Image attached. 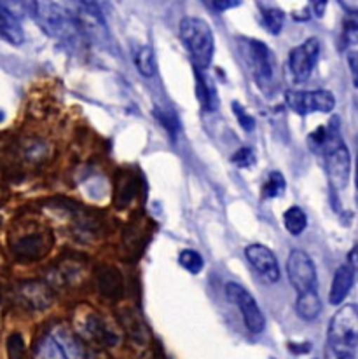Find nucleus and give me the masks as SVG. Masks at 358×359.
I'll return each instance as SVG.
<instances>
[{
	"label": "nucleus",
	"instance_id": "obj_1",
	"mask_svg": "<svg viewBox=\"0 0 358 359\" xmlns=\"http://www.w3.org/2000/svg\"><path fill=\"white\" fill-rule=\"evenodd\" d=\"M180 41L191 56L196 72H206L213 60V32L203 18H184L180 23Z\"/></svg>",
	"mask_w": 358,
	"mask_h": 359
},
{
	"label": "nucleus",
	"instance_id": "obj_2",
	"mask_svg": "<svg viewBox=\"0 0 358 359\" xmlns=\"http://www.w3.org/2000/svg\"><path fill=\"white\" fill-rule=\"evenodd\" d=\"M329 349L336 359H348L358 346V305L346 304L329 323Z\"/></svg>",
	"mask_w": 358,
	"mask_h": 359
},
{
	"label": "nucleus",
	"instance_id": "obj_3",
	"mask_svg": "<svg viewBox=\"0 0 358 359\" xmlns=\"http://www.w3.org/2000/svg\"><path fill=\"white\" fill-rule=\"evenodd\" d=\"M35 16H37V23L49 37L63 42H74L81 35L77 20L58 4L37 2Z\"/></svg>",
	"mask_w": 358,
	"mask_h": 359
},
{
	"label": "nucleus",
	"instance_id": "obj_4",
	"mask_svg": "<svg viewBox=\"0 0 358 359\" xmlns=\"http://www.w3.org/2000/svg\"><path fill=\"white\" fill-rule=\"evenodd\" d=\"M238 48L259 88H270L277 75V58L273 51L267 48V44L256 39H239Z\"/></svg>",
	"mask_w": 358,
	"mask_h": 359
},
{
	"label": "nucleus",
	"instance_id": "obj_5",
	"mask_svg": "<svg viewBox=\"0 0 358 359\" xmlns=\"http://www.w3.org/2000/svg\"><path fill=\"white\" fill-rule=\"evenodd\" d=\"M82 347L70 332L51 330L35 344L34 359H81Z\"/></svg>",
	"mask_w": 358,
	"mask_h": 359
},
{
	"label": "nucleus",
	"instance_id": "obj_6",
	"mask_svg": "<svg viewBox=\"0 0 358 359\" xmlns=\"http://www.w3.org/2000/svg\"><path fill=\"white\" fill-rule=\"evenodd\" d=\"M324 159L329 183L336 190H345L348 187L350 173H352V157L341 136L329 145V149L324 152Z\"/></svg>",
	"mask_w": 358,
	"mask_h": 359
},
{
	"label": "nucleus",
	"instance_id": "obj_7",
	"mask_svg": "<svg viewBox=\"0 0 358 359\" xmlns=\"http://www.w3.org/2000/svg\"><path fill=\"white\" fill-rule=\"evenodd\" d=\"M285 102L292 112L297 116H310L313 112L329 114L334 110L336 98L327 89H314V91H286Z\"/></svg>",
	"mask_w": 358,
	"mask_h": 359
},
{
	"label": "nucleus",
	"instance_id": "obj_8",
	"mask_svg": "<svg viewBox=\"0 0 358 359\" xmlns=\"http://www.w3.org/2000/svg\"><path fill=\"white\" fill-rule=\"evenodd\" d=\"M225 297L231 304H234L236 307L241 312L243 323H245L246 330L250 333H263L266 328V318H264L263 311L257 305L256 299L252 297V293L246 292L241 285L238 283H227L225 285Z\"/></svg>",
	"mask_w": 358,
	"mask_h": 359
},
{
	"label": "nucleus",
	"instance_id": "obj_9",
	"mask_svg": "<svg viewBox=\"0 0 358 359\" xmlns=\"http://www.w3.org/2000/svg\"><path fill=\"white\" fill-rule=\"evenodd\" d=\"M286 274L297 295L317 290V267L306 251H290L289 260H286Z\"/></svg>",
	"mask_w": 358,
	"mask_h": 359
},
{
	"label": "nucleus",
	"instance_id": "obj_10",
	"mask_svg": "<svg viewBox=\"0 0 358 359\" xmlns=\"http://www.w3.org/2000/svg\"><path fill=\"white\" fill-rule=\"evenodd\" d=\"M318 58H320V41L314 37L307 39L290 51L289 68L296 82H306L311 77Z\"/></svg>",
	"mask_w": 358,
	"mask_h": 359
},
{
	"label": "nucleus",
	"instance_id": "obj_11",
	"mask_svg": "<svg viewBox=\"0 0 358 359\" xmlns=\"http://www.w3.org/2000/svg\"><path fill=\"white\" fill-rule=\"evenodd\" d=\"M245 257L250 262L257 274L266 283L273 285L280 279V265H278L277 255L264 244H250L245 248Z\"/></svg>",
	"mask_w": 358,
	"mask_h": 359
},
{
	"label": "nucleus",
	"instance_id": "obj_12",
	"mask_svg": "<svg viewBox=\"0 0 358 359\" xmlns=\"http://www.w3.org/2000/svg\"><path fill=\"white\" fill-rule=\"evenodd\" d=\"M82 333L95 344H100V346H116L117 344L116 332L96 312L84 319V323H82Z\"/></svg>",
	"mask_w": 358,
	"mask_h": 359
},
{
	"label": "nucleus",
	"instance_id": "obj_13",
	"mask_svg": "<svg viewBox=\"0 0 358 359\" xmlns=\"http://www.w3.org/2000/svg\"><path fill=\"white\" fill-rule=\"evenodd\" d=\"M49 248V241L46 239L44 234H27L14 243L13 250L20 260H39L46 255Z\"/></svg>",
	"mask_w": 358,
	"mask_h": 359
},
{
	"label": "nucleus",
	"instance_id": "obj_14",
	"mask_svg": "<svg viewBox=\"0 0 358 359\" xmlns=\"http://www.w3.org/2000/svg\"><path fill=\"white\" fill-rule=\"evenodd\" d=\"M0 37L6 39L13 46H21L25 41V32L21 28L20 20L2 2H0Z\"/></svg>",
	"mask_w": 358,
	"mask_h": 359
},
{
	"label": "nucleus",
	"instance_id": "obj_15",
	"mask_svg": "<svg viewBox=\"0 0 358 359\" xmlns=\"http://www.w3.org/2000/svg\"><path fill=\"white\" fill-rule=\"evenodd\" d=\"M353 283H355V276H353V271L350 269V265H339L334 274V279H332L331 292H329V302L332 305L341 304L350 295V292H352Z\"/></svg>",
	"mask_w": 358,
	"mask_h": 359
},
{
	"label": "nucleus",
	"instance_id": "obj_16",
	"mask_svg": "<svg viewBox=\"0 0 358 359\" xmlns=\"http://www.w3.org/2000/svg\"><path fill=\"white\" fill-rule=\"evenodd\" d=\"M20 299L32 309H44L51 304V293L42 283H25L20 288Z\"/></svg>",
	"mask_w": 358,
	"mask_h": 359
},
{
	"label": "nucleus",
	"instance_id": "obj_17",
	"mask_svg": "<svg viewBox=\"0 0 358 359\" xmlns=\"http://www.w3.org/2000/svg\"><path fill=\"white\" fill-rule=\"evenodd\" d=\"M296 312L300 319H304V321H313V319H317L318 316H320L321 300L320 297H318L317 290H311V292L297 295Z\"/></svg>",
	"mask_w": 358,
	"mask_h": 359
},
{
	"label": "nucleus",
	"instance_id": "obj_18",
	"mask_svg": "<svg viewBox=\"0 0 358 359\" xmlns=\"http://www.w3.org/2000/svg\"><path fill=\"white\" fill-rule=\"evenodd\" d=\"M196 89H198L196 95H198L203 109L208 110V112H212V110L217 109L218 105L217 91H215V86L208 79V75H205V72H196Z\"/></svg>",
	"mask_w": 358,
	"mask_h": 359
},
{
	"label": "nucleus",
	"instance_id": "obj_19",
	"mask_svg": "<svg viewBox=\"0 0 358 359\" xmlns=\"http://www.w3.org/2000/svg\"><path fill=\"white\" fill-rule=\"evenodd\" d=\"M260 11V23L263 27L270 32L271 35H278L284 28L285 23V13L280 7L267 6V4H259Z\"/></svg>",
	"mask_w": 358,
	"mask_h": 359
},
{
	"label": "nucleus",
	"instance_id": "obj_20",
	"mask_svg": "<svg viewBox=\"0 0 358 359\" xmlns=\"http://www.w3.org/2000/svg\"><path fill=\"white\" fill-rule=\"evenodd\" d=\"M135 67L143 77L150 79L156 75L157 63L156 56H154V49L150 46H142V48L137 49V53H135Z\"/></svg>",
	"mask_w": 358,
	"mask_h": 359
},
{
	"label": "nucleus",
	"instance_id": "obj_21",
	"mask_svg": "<svg viewBox=\"0 0 358 359\" xmlns=\"http://www.w3.org/2000/svg\"><path fill=\"white\" fill-rule=\"evenodd\" d=\"M285 229L292 236H300L307 227V217L299 206H292L285 211L284 215Z\"/></svg>",
	"mask_w": 358,
	"mask_h": 359
},
{
	"label": "nucleus",
	"instance_id": "obj_22",
	"mask_svg": "<svg viewBox=\"0 0 358 359\" xmlns=\"http://www.w3.org/2000/svg\"><path fill=\"white\" fill-rule=\"evenodd\" d=\"M285 178L280 171H271L266 183L263 185V197L264 199H277L285 194Z\"/></svg>",
	"mask_w": 358,
	"mask_h": 359
},
{
	"label": "nucleus",
	"instance_id": "obj_23",
	"mask_svg": "<svg viewBox=\"0 0 358 359\" xmlns=\"http://www.w3.org/2000/svg\"><path fill=\"white\" fill-rule=\"evenodd\" d=\"M343 37L346 44H358V9H346L345 23H343Z\"/></svg>",
	"mask_w": 358,
	"mask_h": 359
},
{
	"label": "nucleus",
	"instance_id": "obj_24",
	"mask_svg": "<svg viewBox=\"0 0 358 359\" xmlns=\"http://www.w3.org/2000/svg\"><path fill=\"white\" fill-rule=\"evenodd\" d=\"M178 262H180L182 267L185 269L191 274H199L205 267V262H203V257L194 250H184L178 255Z\"/></svg>",
	"mask_w": 358,
	"mask_h": 359
},
{
	"label": "nucleus",
	"instance_id": "obj_25",
	"mask_svg": "<svg viewBox=\"0 0 358 359\" xmlns=\"http://www.w3.org/2000/svg\"><path fill=\"white\" fill-rule=\"evenodd\" d=\"M154 116H156V119L161 122V126H163L171 136L178 135V131H180V121L175 116V112L164 109H156L154 110Z\"/></svg>",
	"mask_w": 358,
	"mask_h": 359
},
{
	"label": "nucleus",
	"instance_id": "obj_26",
	"mask_svg": "<svg viewBox=\"0 0 358 359\" xmlns=\"http://www.w3.org/2000/svg\"><path fill=\"white\" fill-rule=\"evenodd\" d=\"M257 157H256V152H253L250 147H241V149L238 150V152L232 156V163L236 164L238 168H252L253 164H256Z\"/></svg>",
	"mask_w": 358,
	"mask_h": 359
},
{
	"label": "nucleus",
	"instance_id": "obj_27",
	"mask_svg": "<svg viewBox=\"0 0 358 359\" xmlns=\"http://www.w3.org/2000/svg\"><path fill=\"white\" fill-rule=\"evenodd\" d=\"M232 112H234V116L238 117V122L239 126H241L245 131H252L253 128H256V119H253L250 114H246V110L243 109L241 105H239L238 102L232 103Z\"/></svg>",
	"mask_w": 358,
	"mask_h": 359
},
{
	"label": "nucleus",
	"instance_id": "obj_28",
	"mask_svg": "<svg viewBox=\"0 0 358 359\" xmlns=\"http://www.w3.org/2000/svg\"><path fill=\"white\" fill-rule=\"evenodd\" d=\"M7 349H9L11 358L21 359V356H23L25 346H23V339H21L20 333H13V335L9 337V340H7Z\"/></svg>",
	"mask_w": 358,
	"mask_h": 359
},
{
	"label": "nucleus",
	"instance_id": "obj_29",
	"mask_svg": "<svg viewBox=\"0 0 358 359\" xmlns=\"http://www.w3.org/2000/svg\"><path fill=\"white\" fill-rule=\"evenodd\" d=\"M348 67H350V72H352L353 86L358 89V51L348 53Z\"/></svg>",
	"mask_w": 358,
	"mask_h": 359
},
{
	"label": "nucleus",
	"instance_id": "obj_30",
	"mask_svg": "<svg viewBox=\"0 0 358 359\" xmlns=\"http://www.w3.org/2000/svg\"><path fill=\"white\" fill-rule=\"evenodd\" d=\"M348 265H350V269L353 271V276H355V279H358V243L352 248V251H350Z\"/></svg>",
	"mask_w": 358,
	"mask_h": 359
},
{
	"label": "nucleus",
	"instance_id": "obj_31",
	"mask_svg": "<svg viewBox=\"0 0 358 359\" xmlns=\"http://www.w3.org/2000/svg\"><path fill=\"white\" fill-rule=\"evenodd\" d=\"M241 2H232V0H229V2H206V6H212L215 11H225V9H232V7H238Z\"/></svg>",
	"mask_w": 358,
	"mask_h": 359
},
{
	"label": "nucleus",
	"instance_id": "obj_32",
	"mask_svg": "<svg viewBox=\"0 0 358 359\" xmlns=\"http://www.w3.org/2000/svg\"><path fill=\"white\" fill-rule=\"evenodd\" d=\"M311 6L314 7V13H317V16H321V14L325 13V6H327V2H313Z\"/></svg>",
	"mask_w": 358,
	"mask_h": 359
},
{
	"label": "nucleus",
	"instance_id": "obj_33",
	"mask_svg": "<svg viewBox=\"0 0 358 359\" xmlns=\"http://www.w3.org/2000/svg\"><path fill=\"white\" fill-rule=\"evenodd\" d=\"M355 185L358 189V152H357V161H355Z\"/></svg>",
	"mask_w": 358,
	"mask_h": 359
},
{
	"label": "nucleus",
	"instance_id": "obj_34",
	"mask_svg": "<svg viewBox=\"0 0 358 359\" xmlns=\"http://www.w3.org/2000/svg\"><path fill=\"white\" fill-rule=\"evenodd\" d=\"M4 262H6V257H4L2 250H0V267H2V265H4Z\"/></svg>",
	"mask_w": 358,
	"mask_h": 359
},
{
	"label": "nucleus",
	"instance_id": "obj_35",
	"mask_svg": "<svg viewBox=\"0 0 358 359\" xmlns=\"http://www.w3.org/2000/svg\"><path fill=\"white\" fill-rule=\"evenodd\" d=\"M0 199H2V189H0Z\"/></svg>",
	"mask_w": 358,
	"mask_h": 359
}]
</instances>
